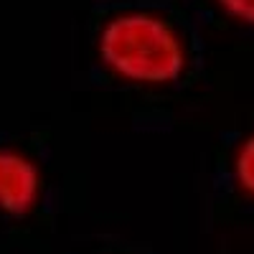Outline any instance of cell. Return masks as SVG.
Returning a JSON list of instances; mask_svg holds the SVG:
<instances>
[{
	"label": "cell",
	"instance_id": "6da1fadb",
	"mask_svg": "<svg viewBox=\"0 0 254 254\" xmlns=\"http://www.w3.org/2000/svg\"><path fill=\"white\" fill-rule=\"evenodd\" d=\"M99 66L132 89H168L190 64L186 33L168 15L150 8H120L94 33Z\"/></svg>",
	"mask_w": 254,
	"mask_h": 254
},
{
	"label": "cell",
	"instance_id": "7a4b0ae2",
	"mask_svg": "<svg viewBox=\"0 0 254 254\" xmlns=\"http://www.w3.org/2000/svg\"><path fill=\"white\" fill-rule=\"evenodd\" d=\"M46 176L38 158L20 145L0 142V216L26 219L41 208Z\"/></svg>",
	"mask_w": 254,
	"mask_h": 254
},
{
	"label": "cell",
	"instance_id": "3957f363",
	"mask_svg": "<svg viewBox=\"0 0 254 254\" xmlns=\"http://www.w3.org/2000/svg\"><path fill=\"white\" fill-rule=\"evenodd\" d=\"M229 173L239 196L254 203V130L244 132L237 140L229 160Z\"/></svg>",
	"mask_w": 254,
	"mask_h": 254
},
{
	"label": "cell",
	"instance_id": "277c9868",
	"mask_svg": "<svg viewBox=\"0 0 254 254\" xmlns=\"http://www.w3.org/2000/svg\"><path fill=\"white\" fill-rule=\"evenodd\" d=\"M211 3L231 23L254 28V0H211Z\"/></svg>",
	"mask_w": 254,
	"mask_h": 254
}]
</instances>
